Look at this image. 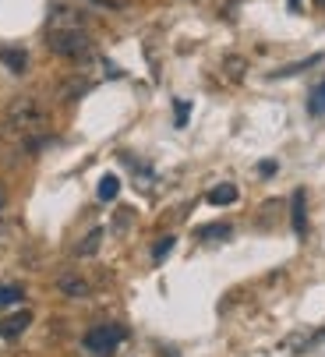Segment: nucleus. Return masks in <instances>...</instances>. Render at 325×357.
<instances>
[{
  "instance_id": "nucleus-1",
  "label": "nucleus",
  "mask_w": 325,
  "mask_h": 357,
  "mask_svg": "<svg viewBox=\"0 0 325 357\" xmlns=\"http://www.w3.org/2000/svg\"><path fill=\"white\" fill-rule=\"evenodd\" d=\"M50 128V114L39 107V99H15V103L8 107V114H4V131L8 135H18V138H25V149L29 152H36L39 149V135Z\"/></svg>"
},
{
  "instance_id": "nucleus-2",
  "label": "nucleus",
  "mask_w": 325,
  "mask_h": 357,
  "mask_svg": "<svg viewBox=\"0 0 325 357\" xmlns=\"http://www.w3.org/2000/svg\"><path fill=\"white\" fill-rule=\"evenodd\" d=\"M46 43L53 57H64V61L92 57V39L85 29H46Z\"/></svg>"
},
{
  "instance_id": "nucleus-3",
  "label": "nucleus",
  "mask_w": 325,
  "mask_h": 357,
  "mask_svg": "<svg viewBox=\"0 0 325 357\" xmlns=\"http://www.w3.org/2000/svg\"><path fill=\"white\" fill-rule=\"evenodd\" d=\"M124 336H128V333H124L121 326H96V329L85 333L82 343H85V350L96 354V357H110V354L124 343Z\"/></svg>"
},
{
  "instance_id": "nucleus-4",
  "label": "nucleus",
  "mask_w": 325,
  "mask_h": 357,
  "mask_svg": "<svg viewBox=\"0 0 325 357\" xmlns=\"http://www.w3.org/2000/svg\"><path fill=\"white\" fill-rule=\"evenodd\" d=\"M50 29H85V15L75 11V8L57 4V8L50 11Z\"/></svg>"
},
{
  "instance_id": "nucleus-5",
  "label": "nucleus",
  "mask_w": 325,
  "mask_h": 357,
  "mask_svg": "<svg viewBox=\"0 0 325 357\" xmlns=\"http://www.w3.org/2000/svg\"><path fill=\"white\" fill-rule=\"evenodd\" d=\"M29 326H32V312H25V308L8 315V319H0V340H18Z\"/></svg>"
},
{
  "instance_id": "nucleus-6",
  "label": "nucleus",
  "mask_w": 325,
  "mask_h": 357,
  "mask_svg": "<svg viewBox=\"0 0 325 357\" xmlns=\"http://www.w3.org/2000/svg\"><path fill=\"white\" fill-rule=\"evenodd\" d=\"M290 223H294V234H297V237H304V234H308V191H304V188H297V191H294Z\"/></svg>"
},
{
  "instance_id": "nucleus-7",
  "label": "nucleus",
  "mask_w": 325,
  "mask_h": 357,
  "mask_svg": "<svg viewBox=\"0 0 325 357\" xmlns=\"http://www.w3.org/2000/svg\"><path fill=\"white\" fill-rule=\"evenodd\" d=\"M237 195H241V191H237L234 184H216V188L205 195V202H209V206H220V209H223V206H234Z\"/></svg>"
},
{
  "instance_id": "nucleus-8",
  "label": "nucleus",
  "mask_w": 325,
  "mask_h": 357,
  "mask_svg": "<svg viewBox=\"0 0 325 357\" xmlns=\"http://www.w3.org/2000/svg\"><path fill=\"white\" fill-rule=\"evenodd\" d=\"M0 61L11 68V75H25V68H29V54L25 50H11V46L0 50Z\"/></svg>"
},
{
  "instance_id": "nucleus-9",
  "label": "nucleus",
  "mask_w": 325,
  "mask_h": 357,
  "mask_svg": "<svg viewBox=\"0 0 325 357\" xmlns=\"http://www.w3.org/2000/svg\"><path fill=\"white\" fill-rule=\"evenodd\" d=\"M322 61H325V54H311V57H304V61H297V64H287V68L273 71L269 78H290V75H297V71H308V68H315V64H322Z\"/></svg>"
},
{
  "instance_id": "nucleus-10",
  "label": "nucleus",
  "mask_w": 325,
  "mask_h": 357,
  "mask_svg": "<svg viewBox=\"0 0 325 357\" xmlns=\"http://www.w3.org/2000/svg\"><path fill=\"white\" fill-rule=\"evenodd\" d=\"M99 241H103V230L96 227V230H89L82 241H78V248H75V255L78 259H92V255L99 251Z\"/></svg>"
},
{
  "instance_id": "nucleus-11",
  "label": "nucleus",
  "mask_w": 325,
  "mask_h": 357,
  "mask_svg": "<svg viewBox=\"0 0 325 357\" xmlns=\"http://www.w3.org/2000/svg\"><path fill=\"white\" fill-rule=\"evenodd\" d=\"M230 234H234L230 223H212V227H198V230H195L198 241H227Z\"/></svg>"
},
{
  "instance_id": "nucleus-12",
  "label": "nucleus",
  "mask_w": 325,
  "mask_h": 357,
  "mask_svg": "<svg viewBox=\"0 0 325 357\" xmlns=\"http://www.w3.org/2000/svg\"><path fill=\"white\" fill-rule=\"evenodd\" d=\"M18 301H25V290L18 283H0V308H15Z\"/></svg>"
},
{
  "instance_id": "nucleus-13",
  "label": "nucleus",
  "mask_w": 325,
  "mask_h": 357,
  "mask_svg": "<svg viewBox=\"0 0 325 357\" xmlns=\"http://www.w3.org/2000/svg\"><path fill=\"white\" fill-rule=\"evenodd\" d=\"M308 114H311V117H322V114H325V82L311 89V96H308Z\"/></svg>"
},
{
  "instance_id": "nucleus-14",
  "label": "nucleus",
  "mask_w": 325,
  "mask_h": 357,
  "mask_svg": "<svg viewBox=\"0 0 325 357\" xmlns=\"http://www.w3.org/2000/svg\"><path fill=\"white\" fill-rule=\"evenodd\" d=\"M117 191H121L117 174H106V177L99 181V202H114V198H117Z\"/></svg>"
},
{
  "instance_id": "nucleus-15",
  "label": "nucleus",
  "mask_w": 325,
  "mask_h": 357,
  "mask_svg": "<svg viewBox=\"0 0 325 357\" xmlns=\"http://www.w3.org/2000/svg\"><path fill=\"white\" fill-rule=\"evenodd\" d=\"M57 287H61V294H68V297H85V294H89V283H85V280H75V276H64Z\"/></svg>"
},
{
  "instance_id": "nucleus-16",
  "label": "nucleus",
  "mask_w": 325,
  "mask_h": 357,
  "mask_svg": "<svg viewBox=\"0 0 325 357\" xmlns=\"http://www.w3.org/2000/svg\"><path fill=\"white\" fill-rule=\"evenodd\" d=\"M174 244H177L174 237H159L156 248H152V262H162V259H167V255L174 251Z\"/></svg>"
},
{
  "instance_id": "nucleus-17",
  "label": "nucleus",
  "mask_w": 325,
  "mask_h": 357,
  "mask_svg": "<svg viewBox=\"0 0 325 357\" xmlns=\"http://www.w3.org/2000/svg\"><path fill=\"white\" fill-rule=\"evenodd\" d=\"M223 68H227V75H230L234 82H241V78H244V71H248V61H244V57H227V64H223Z\"/></svg>"
},
{
  "instance_id": "nucleus-18",
  "label": "nucleus",
  "mask_w": 325,
  "mask_h": 357,
  "mask_svg": "<svg viewBox=\"0 0 325 357\" xmlns=\"http://www.w3.org/2000/svg\"><path fill=\"white\" fill-rule=\"evenodd\" d=\"M188 114H191V103H188V99H177V128L188 124Z\"/></svg>"
},
{
  "instance_id": "nucleus-19",
  "label": "nucleus",
  "mask_w": 325,
  "mask_h": 357,
  "mask_svg": "<svg viewBox=\"0 0 325 357\" xmlns=\"http://www.w3.org/2000/svg\"><path fill=\"white\" fill-rule=\"evenodd\" d=\"M89 4H96V8H106V11H117V8H121L117 0H89Z\"/></svg>"
},
{
  "instance_id": "nucleus-20",
  "label": "nucleus",
  "mask_w": 325,
  "mask_h": 357,
  "mask_svg": "<svg viewBox=\"0 0 325 357\" xmlns=\"http://www.w3.org/2000/svg\"><path fill=\"white\" fill-rule=\"evenodd\" d=\"M258 174H262V177H273V174H276V163H262Z\"/></svg>"
},
{
  "instance_id": "nucleus-21",
  "label": "nucleus",
  "mask_w": 325,
  "mask_h": 357,
  "mask_svg": "<svg viewBox=\"0 0 325 357\" xmlns=\"http://www.w3.org/2000/svg\"><path fill=\"white\" fill-rule=\"evenodd\" d=\"M0 209H4V191H0Z\"/></svg>"
},
{
  "instance_id": "nucleus-22",
  "label": "nucleus",
  "mask_w": 325,
  "mask_h": 357,
  "mask_svg": "<svg viewBox=\"0 0 325 357\" xmlns=\"http://www.w3.org/2000/svg\"><path fill=\"white\" fill-rule=\"evenodd\" d=\"M315 4H318V8H325V0H315Z\"/></svg>"
}]
</instances>
